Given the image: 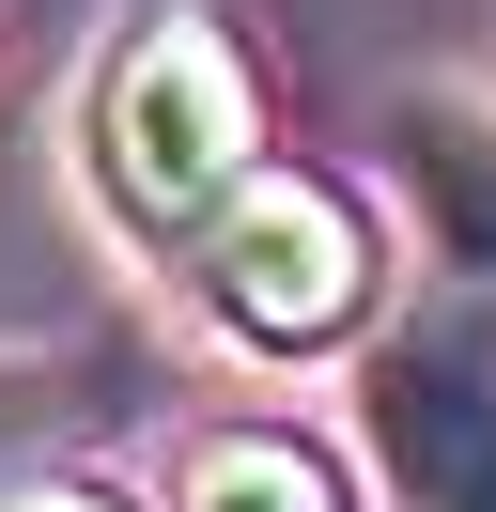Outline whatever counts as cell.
I'll list each match as a JSON object with an SVG mask.
<instances>
[{
  "instance_id": "obj_4",
  "label": "cell",
  "mask_w": 496,
  "mask_h": 512,
  "mask_svg": "<svg viewBox=\"0 0 496 512\" xmlns=\"http://www.w3.org/2000/svg\"><path fill=\"white\" fill-rule=\"evenodd\" d=\"M403 171H419V218H434V264L496 295V140L465 109H403Z\"/></svg>"
},
{
  "instance_id": "obj_2",
  "label": "cell",
  "mask_w": 496,
  "mask_h": 512,
  "mask_svg": "<svg viewBox=\"0 0 496 512\" xmlns=\"http://www.w3.org/2000/svg\"><path fill=\"white\" fill-rule=\"evenodd\" d=\"M202 311L233 326V342H264V357H310V342H341V326L372 311V218L341 187H310V171H248L233 202L202 218Z\"/></svg>"
},
{
  "instance_id": "obj_6",
  "label": "cell",
  "mask_w": 496,
  "mask_h": 512,
  "mask_svg": "<svg viewBox=\"0 0 496 512\" xmlns=\"http://www.w3.org/2000/svg\"><path fill=\"white\" fill-rule=\"evenodd\" d=\"M62 404H78V388H62L47 357H0V466H31V450L62 435Z\"/></svg>"
},
{
  "instance_id": "obj_5",
  "label": "cell",
  "mask_w": 496,
  "mask_h": 512,
  "mask_svg": "<svg viewBox=\"0 0 496 512\" xmlns=\"http://www.w3.org/2000/svg\"><path fill=\"white\" fill-rule=\"evenodd\" d=\"M186 512H341V481H326L310 435H202Z\"/></svg>"
},
{
  "instance_id": "obj_7",
  "label": "cell",
  "mask_w": 496,
  "mask_h": 512,
  "mask_svg": "<svg viewBox=\"0 0 496 512\" xmlns=\"http://www.w3.org/2000/svg\"><path fill=\"white\" fill-rule=\"evenodd\" d=\"M16 512H124V497H78V481H47V497H16Z\"/></svg>"
},
{
  "instance_id": "obj_3",
  "label": "cell",
  "mask_w": 496,
  "mask_h": 512,
  "mask_svg": "<svg viewBox=\"0 0 496 512\" xmlns=\"http://www.w3.org/2000/svg\"><path fill=\"white\" fill-rule=\"evenodd\" d=\"M357 419H372V466H388L403 512H496V342L465 311L403 326L372 357Z\"/></svg>"
},
{
  "instance_id": "obj_1",
  "label": "cell",
  "mask_w": 496,
  "mask_h": 512,
  "mask_svg": "<svg viewBox=\"0 0 496 512\" xmlns=\"http://www.w3.org/2000/svg\"><path fill=\"white\" fill-rule=\"evenodd\" d=\"M248 140H264V94H248L233 32L202 0H155L109 47V78H93V187H109V218L124 233H202L248 187Z\"/></svg>"
}]
</instances>
